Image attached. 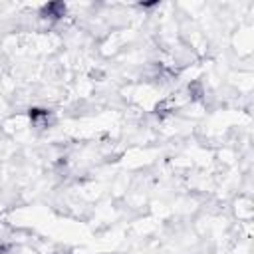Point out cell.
<instances>
[{
    "label": "cell",
    "instance_id": "cell-1",
    "mask_svg": "<svg viewBox=\"0 0 254 254\" xmlns=\"http://www.w3.org/2000/svg\"><path fill=\"white\" fill-rule=\"evenodd\" d=\"M30 121L34 123V125H38V127H46L48 125V119H50V111L48 109H40V107H34V109H30Z\"/></svg>",
    "mask_w": 254,
    "mask_h": 254
},
{
    "label": "cell",
    "instance_id": "cell-3",
    "mask_svg": "<svg viewBox=\"0 0 254 254\" xmlns=\"http://www.w3.org/2000/svg\"><path fill=\"white\" fill-rule=\"evenodd\" d=\"M189 93H192L194 99L202 97V85H200V81H192V83L189 85Z\"/></svg>",
    "mask_w": 254,
    "mask_h": 254
},
{
    "label": "cell",
    "instance_id": "cell-2",
    "mask_svg": "<svg viewBox=\"0 0 254 254\" xmlns=\"http://www.w3.org/2000/svg\"><path fill=\"white\" fill-rule=\"evenodd\" d=\"M64 14H65V4L62 2H50L42 10V16H50V18H62Z\"/></svg>",
    "mask_w": 254,
    "mask_h": 254
}]
</instances>
